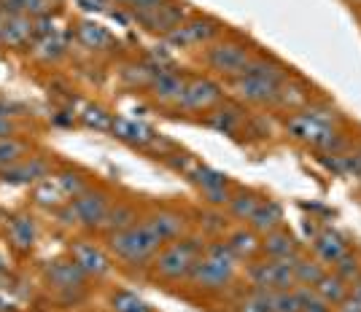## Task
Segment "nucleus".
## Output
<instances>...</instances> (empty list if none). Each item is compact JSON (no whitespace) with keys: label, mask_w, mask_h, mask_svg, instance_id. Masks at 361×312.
Returning a JSON list of instances; mask_svg holds the SVG:
<instances>
[{"label":"nucleus","mask_w":361,"mask_h":312,"mask_svg":"<svg viewBox=\"0 0 361 312\" xmlns=\"http://www.w3.org/2000/svg\"><path fill=\"white\" fill-rule=\"evenodd\" d=\"M27 151H30V143L22 140V137H16V135L0 137V170H6V167L16 164L19 159H25Z\"/></svg>","instance_id":"36"},{"label":"nucleus","mask_w":361,"mask_h":312,"mask_svg":"<svg viewBox=\"0 0 361 312\" xmlns=\"http://www.w3.org/2000/svg\"><path fill=\"white\" fill-rule=\"evenodd\" d=\"M78 121H81L87 130H94V132H111L114 113H108L103 105H84L81 113H78Z\"/></svg>","instance_id":"35"},{"label":"nucleus","mask_w":361,"mask_h":312,"mask_svg":"<svg viewBox=\"0 0 361 312\" xmlns=\"http://www.w3.org/2000/svg\"><path fill=\"white\" fill-rule=\"evenodd\" d=\"M51 175V162L46 159L44 154H27L25 159H19L16 164L11 167H6V170H0V180H6V183H14V186H22V183H38V180H44Z\"/></svg>","instance_id":"14"},{"label":"nucleus","mask_w":361,"mask_h":312,"mask_svg":"<svg viewBox=\"0 0 361 312\" xmlns=\"http://www.w3.org/2000/svg\"><path fill=\"white\" fill-rule=\"evenodd\" d=\"M140 221V213L133 202H127V199H114L111 202V208L106 213V221L100 226V232H121V229H127V226H133V223Z\"/></svg>","instance_id":"26"},{"label":"nucleus","mask_w":361,"mask_h":312,"mask_svg":"<svg viewBox=\"0 0 361 312\" xmlns=\"http://www.w3.org/2000/svg\"><path fill=\"white\" fill-rule=\"evenodd\" d=\"M226 245L232 248V253H235L240 261H254L256 256L262 253V237L256 235L254 229H235V232L226 237Z\"/></svg>","instance_id":"28"},{"label":"nucleus","mask_w":361,"mask_h":312,"mask_svg":"<svg viewBox=\"0 0 361 312\" xmlns=\"http://www.w3.org/2000/svg\"><path fill=\"white\" fill-rule=\"evenodd\" d=\"M229 87L235 89L238 100L251 105H275L278 89H281V84H272V81L259 78V75H238L229 81Z\"/></svg>","instance_id":"13"},{"label":"nucleus","mask_w":361,"mask_h":312,"mask_svg":"<svg viewBox=\"0 0 361 312\" xmlns=\"http://www.w3.org/2000/svg\"><path fill=\"white\" fill-rule=\"evenodd\" d=\"M256 51L251 46H245L243 41H235V38H219L216 44H211L205 49L202 60L211 68L213 73L224 75L226 81L238 78V75L245 73L248 62L254 57Z\"/></svg>","instance_id":"4"},{"label":"nucleus","mask_w":361,"mask_h":312,"mask_svg":"<svg viewBox=\"0 0 361 312\" xmlns=\"http://www.w3.org/2000/svg\"><path fill=\"white\" fill-rule=\"evenodd\" d=\"M54 178H57V183H60L62 194L68 196V202H71V199H75L78 194H84L92 186L90 180L84 178L78 170H71V167H68V170H60Z\"/></svg>","instance_id":"38"},{"label":"nucleus","mask_w":361,"mask_h":312,"mask_svg":"<svg viewBox=\"0 0 361 312\" xmlns=\"http://www.w3.org/2000/svg\"><path fill=\"white\" fill-rule=\"evenodd\" d=\"M329 130L331 127H324V124H321L318 119H313L305 108H302V111H294V113L286 119V132L291 135L294 140L307 143V146H313V149H316L318 140L329 132Z\"/></svg>","instance_id":"20"},{"label":"nucleus","mask_w":361,"mask_h":312,"mask_svg":"<svg viewBox=\"0 0 361 312\" xmlns=\"http://www.w3.org/2000/svg\"><path fill=\"white\" fill-rule=\"evenodd\" d=\"M162 245L165 242L146 223V218H140L137 223L121 229V232L106 235V251L111 253V258H119V261L130 264V267H146V264H151V258L159 253Z\"/></svg>","instance_id":"2"},{"label":"nucleus","mask_w":361,"mask_h":312,"mask_svg":"<svg viewBox=\"0 0 361 312\" xmlns=\"http://www.w3.org/2000/svg\"><path fill=\"white\" fill-rule=\"evenodd\" d=\"M281 226H283V205L278 199L264 196L259 202V208L254 210V216L248 218V229H254L259 237H264V235H270Z\"/></svg>","instance_id":"21"},{"label":"nucleus","mask_w":361,"mask_h":312,"mask_svg":"<svg viewBox=\"0 0 361 312\" xmlns=\"http://www.w3.org/2000/svg\"><path fill=\"white\" fill-rule=\"evenodd\" d=\"M32 57L41 62V65H57L65 57V41H62L57 30L44 38H35V44L30 46Z\"/></svg>","instance_id":"31"},{"label":"nucleus","mask_w":361,"mask_h":312,"mask_svg":"<svg viewBox=\"0 0 361 312\" xmlns=\"http://www.w3.org/2000/svg\"><path fill=\"white\" fill-rule=\"evenodd\" d=\"M302 258V253L286 256V258H264V261H251L248 267V280L251 288H264V291H288L297 288L294 280V267Z\"/></svg>","instance_id":"5"},{"label":"nucleus","mask_w":361,"mask_h":312,"mask_svg":"<svg viewBox=\"0 0 361 312\" xmlns=\"http://www.w3.org/2000/svg\"><path fill=\"white\" fill-rule=\"evenodd\" d=\"M189 180L200 189L202 199L208 205H213V208H224L226 202H229V196H232V192H235L224 173H219V170H213V167L202 162L189 173Z\"/></svg>","instance_id":"10"},{"label":"nucleus","mask_w":361,"mask_h":312,"mask_svg":"<svg viewBox=\"0 0 361 312\" xmlns=\"http://www.w3.org/2000/svg\"><path fill=\"white\" fill-rule=\"evenodd\" d=\"M108 307H111V312H154L146 299H140L127 288H116L108 297Z\"/></svg>","instance_id":"34"},{"label":"nucleus","mask_w":361,"mask_h":312,"mask_svg":"<svg viewBox=\"0 0 361 312\" xmlns=\"http://www.w3.org/2000/svg\"><path fill=\"white\" fill-rule=\"evenodd\" d=\"M243 75H259V78H267L272 84H283L286 78H291V68H286L283 62L270 57V54H254Z\"/></svg>","instance_id":"24"},{"label":"nucleus","mask_w":361,"mask_h":312,"mask_svg":"<svg viewBox=\"0 0 361 312\" xmlns=\"http://www.w3.org/2000/svg\"><path fill=\"white\" fill-rule=\"evenodd\" d=\"M189 16H192V11H189V6H186L183 0H167L157 14H151L149 19H143L140 25L149 32H154V35H170V32L176 30V27H180Z\"/></svg>","instance_id":"16"},{"label":"nucleus","mask_w":361,"mask_h":312,"mask_svg":"<svg viewBox=\"0 0 361 312\" xmlns=\"http://www.w3.org/2000/svg\"><path fill=\"white\" fill-rule=\"evenodd\" d=\"M310 242H313V251H316V258L321 264H337L350 251L345 237L340 232H334V229H321Z\"/></svg>","instance_id":"22"},{"label":"nucleus","mask_w":361,"mask_h":312,"mask_svg":"<svg viewBox=\"0 0 361 312\" xmlns=\"http://www.w3.org/2000/svg\"><path fill=\"white\" fill-rule=\"evenodd\" d=\"M264 196L254 189H235L232 196H229V202H226V208H229V216L232 218H238V221H245L254 216V210L259 208V202H262Z\"/></svg>","instance_id":"29"},{"label":"nucleus","mask_w":361,"mask_h":312,"mask_svg":"<svg viewBox=\"0 0 361 312\" xmlns=\"http://www.w3.org/2000/svg\"><path fill=\"white\" fill-rule=\"evenodd\" d=\"M32 199H35V205H41V208H46V210H60L62 205H68V196L62 194L60 183H57L54 175H49V178L35 183Z\"/></svg>","instance_id":"30"},{"label":"nucleus","mask_w":361,"mask_h":312,"mask_svg":"<svg viewBox=\"0 0 361 312\" xmlns=\"http://www.w3.org/2000/svg\"><path fill=\"white\" fill-rule=\"evenodd\" d=\"M202 124L211 127V130H216V132L235 137V135L245 127V111L238 108L235 103H219L216 108H211V111L205 113Z\"/></svg>","instance_id":"19"},{"label":"nucleus","mask_w":361,"mask_h":312,"mask_svg":"<svg viewBox=\"0 0 361 312\" xmlns=\"http://www.w3.org/2000/svg\"><path fill=\"white\" fill-rule=\"evenodd\" d=\"M353 154H356V156H359V159H361V143H359V146H356V149H353Z\"/></svg>","instance_id":"45"},{"label":"nucleus","mask_w":361,"mask_h":312,"mask_svg":"<svg viewBox=\"0 0 361 312\" xmlns=\"http://www.w3.org/2000/svg\"><path fill=\"white\" fill-rule=\"evenodd\" d=\"M294 253H302L300 239L294 237L286 226H281V229H275V232L262 237V256L264 258H286V256H294Z\"/></svg>","instance_id":"23"},{"label":"nucleus","mask_w":361,"mask_h":312,"mask_svg":"<svg viewBox=\"0 0 361 312\" xmlns=\"http://www.w3.org/2000/svg\"><path fill=\"white\" fill-rule=\"evenodd\" d=\"M186 81H189V73H183V70L173 68V65H157L154 78H151V84L146 92H149L157 103L176 105L180 100V94H183Z\"/></svg>","instance_id":"11"},{"label":"nucleus","mask_w":361,"mask_h":312,"mask_svg":"<svg viewBox=\"0 0 361 312\" xmlns=\"http://www.w3.org/2000/svg\"><path fill=\"white\" fill-rule=\"evenodd\" d=\"M200 256H202V242L195 237H178L173 242H165L159 253L151 258V275L162 282H186Z\"/></svg>","instance_id":"3"},{"label":"nucleus","mask_w":361,"mask_h":312,"mask_svg":"<svg viewBox=\"0 0 361 312\" xmlns=\"http://www.w3.org/2000/svg\"><path fill=\"white\" fill-rule=\"evenodd\" d=\"M165 3L167 0H130V3H127V11L135 16L137 22H143V19H149L151 14H157Z\"/></svg>","instance_id":"42"},{"label":"nucleus","mask_w":361,"mask_h":312,"mask_svg":"<svg viewBox=\"0 0 361 312\" xmlns=\"http://www.w3.org/2000/svg\"><path fill=\"white\" fill-rule=\"evenodd\" d=\"M157 70V62L140 60V62H127L121 68V81L130 87V89H149L151 78Z\"/></svg>","instance_id":"33"},{"label":"nucleus","mask_w":361,"mask_h":312,"mask_svg":"<svg viewBox=\"0 0 361 312\" xmlns=\"http://www.w3.org/2000/svg\"><path fill=\"white\" fill-rule=\"evenodd\" d=\"M272 312H302V301H300L297 288L275 291V294H272Z\"/></svg>","instance_id":"41"},{"label":"nucleus","mask_w":361,"mask_h":312,"mask_svg":"<svg viewBox=\"0 0 361 312\" xmlns=\"http://www.w3.org/2000/svg\"><path fill=\"white\" fill-rule=\"evenodd\" d=\"M238 261L240 258L232 253L226 239L208 242L186 282L200 294H221L238 277Z\"/></svg>","instance_id":"1"},{"label":"nucleus","mask_w":361,"mask_h":312,"mask_svg":"<svg viewBox=\"0 0 361 312\" xmlns=\"http://www.w3.org/2000/svg\"><path fill=\"white\" fill-rule=\"evenodd\" d=\"M221 97H224L221 84H216L208 75H189L176 108L186 111V113H208L211 108L221 103Z\"/></svg>","instance_id":"8"},{"label":"nucleus","mask_w":361,"mask_h":312,"mask_svg":"<svg viewBox=\"0 0 361 312\" xmlns=\"http://www.w3.org/2000/svg\"><path fill=\"white\" fill-rule=\"evenodd\" d=\"M226 25L219 22L216 16L208 14H192L180 27L165 35L167 44H173L176 49H195V46H211L224 35Z\"/></svg>","instance_id":"6"},{"label":"nucleus","mask_w":361,"mask_h":312,"mask_svg":"<svg viewBox=\"0 0 361 312\" xmlns=\"http://www.w3.org/2000/svg\"><path fill=\"white\" fill-rule=\"evenodd\" d=\"M0 44L8 49H27L35 44V22L25 14H3L0 19Z\"/></svg>","instance_id":"15"},{"label":"nucleus","mask_w":361,"mask_h":312,"mask_svg":"<svg viewBox=\"0 0 361 312\" xmlns=\"http://www.w3.org/2000/svg\"><path fill=\"white\" fill-rule=\"evenodd\" d=\"M71 258L81 267L87 277H106L111 272V253L90 239H75L71 245Z\"/></svg>","instance_id":"12"},{"label":"nucleus","mask_w":361,"mask_h":312,"mask_svg":"<svg viewBox=\"0 0 361 312\" xmlns=\"http://www.w3.org/2000/svg\"><path fill=\"white\" fill-rule=\"evenodd\" d=\"M324 275H326V269L318 258H305L302 256L297 267H294V280H297V285H305V288H316Z\"/></svg>","instance_id":"37"},{"label":"nucleus","mask_w":361,"mask_h":312,"mask_svg":"<svg viewBox=\"0 0 361 312\" xmlns=\"http://www.w3.org/2000/svg\"><path fill=\"white\" fill-rule=\"evenodd\" d=\"M146 223H149L151 229L159 235L162 242H173V239L183 237V232H186V216L176 208H157L151 210L149 216H143Z\"/></svg>","instance_id":"18"},{"label":"nucleus","mask_w":361,"mask_h":312,"mask_svg":"<svg viewBox=\"0 0 361 312\" xmlns=\"http://www.w3.org/2000/svg\"><path fill=\"white\" fill-rule=\"evenodd\" d=\"M8 239H11V245H14L16 251H32V245L38 239V223H35V218L27 216V213L14 216L11 223H8Z\"/></svg>","instance_id":"25"},{"label":"nucleus","mask_w":361,"mask_h":312,"mask_svg":"<svg viewBox=\"0 0 361 312\" xmlns=\"http://www.w3.org/2000/svg\"><path fill=\"white\" fill-rule=\"evenodd\" d=\"M75 38H78V44L84 46V49H90V51H103L108 46H114V35L103 25L90 22V19L75 25Z\"/></svg>","instance_id":"27"},{"label":"nucleus","mask_w":361,"mask_h":312,"mask_svg":"<svg viewBox=\"0 0 361 312\" xmlns=\"http://www.w3.org/2000/svg\"><path fill=\"white\" fill-rule=\"evenodd\" d=\"M111 194L106 189H100V186H90L84 194H78L75 199H71L68 205L73 210L75 216V226H84V229H90V232H97L103 221H106V213L111 208Z\"/></svg>","instance_id":"7"},{"label":"nucleus","mask_w":361,"mask_h":312,"mask_svg":"<svg viewBox=\"0 0 361 312\" xmlns=\"http://www.w3.org/2000/svg\"><path fill=\"white\" fill-rule=\"evenodd\" d=\"M318 297L324 299L329 307H337V304H343L348 299V294H350V282H345L343 277H337L334 272H326L321 280H318V285L313 288Z\"/></svg>","instance_id":"32"},{"label":"nucleus","mask_w":361,"mask_h":312,"mask_svg":"<svg viewBox=\"0 0 361 312\" xmlns=\"http://www.w3.org/2000/svg\"><path fill=\"white\" fill-rule=\"evenodd\" d=\"M331 267H334V275H337V277H343L345 282H353V280H359L361 277V258L350 251H348L337 264H331Z\"/></svg>","instance_id":"40"},{"label":"nucleus","mask_w":361,"mask_h":312,"mask_svg":"<svg viewBox=\"0 0 361 312\" xmlns=\"http://www.w3.org/2000/svg\"><path fill=\"white\" fill-rule=\"evenodd\" d=\"M334 312H361V301L348 294V299L343 301V304H337V307H334Z\"/></svg>","instance_id":"43"},{"label":"nucleus","mask_w":361,"mask_h":312,"mask_svg":"<svg viewBox=\"0 0 361 312\" xmlns=\"http://www.w3.org/2000/svg\"><path fill=\"white\" fill-rule=\"evenodd\" d=\"M44 280L65 297H73V294H84L87 291V275L81 272V267L75 264L73 258H54L49 261L44 269Z\"/></svg>","instance_id":"9"},{"label":"nucleus","mask_w":361,"mask_h":312,"mask_svg":"<svg viewBox=\"0 0 361 312\" xmlns=\"http://www.w3.org/2000/svg\"><path fill=\"white\" fill-rule=\"evenodd\" d=\"M350 297H353V299H359V301H361V277H359V280H353V282H350Z\"/></svg>","instance_id":"44"},{"label":"nucleus","mask_w":361,"mask_h":312,"mask_svg":"<svg viewBox=\"0 0 361 312\" xmlns=\"http://www.w3.org/2000/svg\"><path fill=\"white\" fill-rule=\"evenodd\" d=\"M235 312H272V291L251 288V291L235 304Z\"/></svg>","instance_id":"39"},{"label":"nucleus","mask_w":361,"mask_h":312,"mask_svg":"<svg viewBox=\"0 0 361 312\" xmlns=\"http://www.w3.org/2000/svg\"><path fill=\"white\" fill-rule=\"evenodd\" d=\"M111 135L116 140H121L124 146H130V149H149L151 143L157 140V132L151 130L149 124H143L137 119H127V116H114Z\"/></svg>","instance_id":"17"},{"label":"nucleus","mask_w":361,"mask_h":312,"mask_svg":"<svg viewBox=\"0 0 361 312\" xmlns=\"http://www.w3.org/2000/svg\"><path fill=\"white\" fill-rule=\"evenodd\" d=\"M116 3H121V6H127V3H130V0H116Z\"/></svg>","instance_id":"46"}]
</instances>
